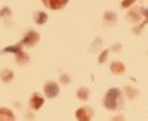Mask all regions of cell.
Masks as SVG:
<instances>
[{
    "mask_svg": "<svg viewBox=\"0 0 148 121\" xmlns=\"http://www.w3.org/2000/svg\"><path fill=\"white\" fill-rule=\"evenodd\" d=\"M103 104L108 110H116V109L122 107L123 100H122V92H120V89H117V87H111L105 95Z\"/></svg>",
    "mask_w": 148,
    "mask_h": 121,
    "instance_id": "cell-1",
    "label": "cell"
},
{
    "mask_svg": "<svg viewBox=\"0 0 148 121\" xmlns=\"http://www.w3.org/2000/svg\"><path fill=\"white\" fill-rule=\"evenodd\" d=\"M39 40H40V35L36 31H28L25 37H23V40L20 41V45L22 46H34L36 43H39Z\"/></svg>",
    "mask_w": 148,
    "mask_h": 121,
    "instance_id": "cell-2",
    "label": "cell"
},
{
    "mask_svg": "<svg viewBox=\"0 0 148 121\" xmlns=\"http://www.w3.org/2000/svg\"><path fill=\"white\" fill-rule=\"evenodd\" d=\"M59 86H57V83L56 81H48L45 84L43 87V92H45V95L48 97V98H56V97L59 95Z\"/></svg>",
    "mask_w": 148,
    "mask_h": 121,
    "instance_id": "cell-3",
    "label": "cell"
},
{
    "mask_svg": "<svg viewBox=\"0 0 148 121\" xmlns=\"http://www.w3.org/2000/svg\"><path fill=\"white\" fill-rule=\"evenodd\" d=\"M76 118L79 121H90L92 118V109L91 107H86V106L77 109L76 110Z\"/></svg>",
    "mask_w": 148,
    "mask_h": 121,
    "instance_id": "cell-4",
    "label": "cell"
},
{
    "mask_svg": "<svg viewBox=\"0 0 148 121\" xmlns=\"http://www.w3.org/2000/svg\"><path fill=\"white\" fill-rule=\"evenodd\" d=\"M68 2H69V0H42V3H43L46 8L54 9V11H57V9L65 8Z\"/></svg>",
    "mask_w": 148,
    "mask_h": 121,
    "instance_id": "cell-5",
    "label": "cell"
},
{
    "mask_svg": "<svg viewBox=\"0 0 148 121\" xmlns=\"http://www.w3.org/2000/svg\"><path fill=\"white\" fill-rule=\"evenodd\" d=\"M43 101H45L43 97L36 92V94H32L31 98H29V107H31L32 110H39L42 106H43Z\"/></svg>",
    "mask_w": 148,
    "mask_h": 121,
    "instance_id": "cell-6",
    "label": "cell"
},
{
    "mask_svg": "<svg viewBox=\"0 0 148 121\" xmlns=\"http://www.w3.org/2000/svg\"><path fill=\"white\" fill-rule=\"evenodd\" d=\"M140 12H142V16L145 17V18H143V20L140 22V25H139V28H134V29H133L134 34H139V32L142 31V28L145 26V25H148V9H147V8H140Z\"/></svg>",
    "mask_w": 148,
    "mask_h": 121,
    "instance_id": "cell-7",
    "label": "cell"
},
{
    "mask_svg": "<svg viewBox=\"0 0 148 121\" xmlns=\"http://www.w3.org/2000/svg\"><path fill=\"white\" fill-rule=\"evenodd\" d=\"M110 71L116 74V75H119V74H123L125 72V64L120 63V62H113L110 66Z\"/></svg>",
    "mask_w": 148,
    "mask_h": 121,
    "instance_id": "cell-8",
    "label": "cell"
},
{
    "mask_svg": "<svg viewBox=\"0 0 148 121\" xmlns=\"http://www.w3.org/2000/svg\"><path fill=\"white\" fill-rule=\"evenodd\" d=\"M116 22H117V16H116V12L106 11L103 14V23H105V25H114Z\"/></svg>",
    "mask_w": 148,
    "mask_h": 121,
    "instance_id": "cell-9",
    "label": "cell"
},
{
    "mask_svg": "<svg viewBox=\"0 0 148 121\" xmlns=\"http://www.w3.org/2000/svg\"><path fill=\"white\" fill-rule=\"evenodd\" d=\"M16 118V115H14V112L11 109H8V107H0V120H8V121H11Z\"/></svg>",
    "mask_w": 148,
    "mask_h": 121,
    "instance_id": "cell-10",
    "label": "cell"
},
{
    "mask_svg": "<svg viewBox=\"0 0 148 121\" xmlns=\"http://www.w3.org/2000/svg\"><path fill=\"white\" fill-rule=\"evenodd\" d=\"M16 62L18 63V64H26L28 62H29V55H28L25 51H18V52L16 54Z\"/></svg>",
    "mask_w": 148,
    "mask_h": 121,
    "instance_id": "cell-11",
    "label": "cell"
},
{
    "mask_svg": "<svg viewBox=\"0 0 148 121\" xmlns=\"http://www.w3.org/2000/svg\"><path fill=\"white\" fill-rule=\"evenodd\" d=\"M140 17H142L140 8H139V9H131V11L128 12V20L133 22V23H137L139 20H140Z\"/></svg>",
    "mask_w": 148,
    "mask_h": 121,
    "instance_id": "cell-12",
    "label": "cell"
},
{
    "mask_svg": "<svg viewBox=\"0 0 148 121\" xmlns=\"http://www.w3.org/2000/svg\"><path fill=\"white\" fill-rule=\"evenodd\" d=\"M12 78H14V72L9 71V69H3V71L0 72V80H2L3 83L12 81Z\"/></svg>",
    "mask_w": 148,
    "mask_h": 121,
    "instance_id": "cell-13",
    "label": "cell"
},
{
    "mask_svg": "<svg viewBox=\"0 0 148 121\" xmlns=\"http://www.w3.org/2000/svg\"><path fill=\"white\" fill-rule=\"evenodd\" d=\"M88 97H90V89H88V87H80V89L77 91V98L79 100L85 101V100H88Z\"/></svg>",
    "mask_w": 148,
    "mask_h": 121,
    "instance_id": "cell-14",
    "label": "cell"
},
{
    "mask_svg": "<svg viewBox=\"0 0 148 121\" xmlns=\"http://www.w3.org/2000/svg\"><path fill=\"white\" fill-rule=\"evenodd\" d=\"M11 9H9L8 6H3L2 9H0V17L2 18H5L6 20V23H9V17H11Z\"/></svg>",
    "mask_w": 148,
    "mask_h": 121,
    "instance_id": "cell-15",
    "label": "cell"
},
{
    "mask_svg": "<svg viewBox=\"0 0 148 121\" xmlns=\"http://www.w3.org/2000/svg\"><path fill=\"white\" fill-rule=\"evenodd\" d=\"M46 20H48V14L46 12H37L36 14V23L37 25H43Z\"/></svg>",
    "mask_w": 148,
    "mask_h": 121,
    "instance_id": "cell-16",
    "label": "cell"
},
{
    "mask_svg": "<svg viewBox=\"0 0 148 121\" xmlns=\"http://www.w3.org/2000/svg\"><path fill=\"white\" fill-rule=\"evenodd\" d=\"M22 49V45L20 43H18V45H12V46H6V48H5L3 49V52H12V54H17L18 52V51H20Z\"/></svg>",
    "mask_w": 148,
    "mask_h": 121,
    "instance_id": "cell-17",
    "label": "cell"
},
{
    "mask_svg": "<svg viewBox=\"0 0 148 121\" xmlns=\"http://www.w3.org/2000/svg\"><path fill=\"white\" fill-rule=\"evenodd\" d=\"M108 52H110V51H108V49H105L103 52H102V54L99 55V63H105V62H106V57H108Z\"/></svg>",
    "mask_w": 148,
    "mask_h": 121,
    "instance_id": "cell-18",
    "label": "cell"
},
{
    "mask_svg": "<svg viewBox=\"0 0 148 121\" xmlns=\"http://www.w3.org/2000/svg\"><path fill=\"white\" fill-rule=\"evenodd\" d=\"M125 92L128 94V98H133V97H136V94H137V92H136V91H133L130 86H127V87H125Z\"/></svg>",
    "mask_w": 148,
    "mask_h": 121,
    "instance_id": "cell-19",
    "label": "cell"
},
{
    "mask_svg": "<svg viewBox=\"0 0 148 121\" xmlns=\"http://www.w3.org/2000/svg\"><path fill=\"white\" fill-rule=\"evenodd\" d=\"M134 2H136V0H123L120 5H122V8H128V6H131Z\"/></svg>",
    "mask_w": 148,
    "mask_h": 121,
    "instance_id": "cell-20",
    "label": "cell"
},
{
    "mask_svg": "<svg viewBox=\"0 0 148 121\" xmlns=\"http://www.w3.org/2000/svg\"><path fill=\"white\" fill-rule=\"evenodd\" d=\"M60 81H62V84H68V83H69V77L66 75V74H63V75L60 77Z\"/></svg>",
    "mask_w": 148,
    "mask_h": 121,
    "instance_id": "cell-21",
    "label": "cell"
},
{
    "mask_svg": "<svg viewBox=\"0 0 148 121\" xmlns=\"http://www.w3.org/2000/svg\"><path fill=\"white\" fill-rule=\"evenodd\" d=\"M120 48H122V46H120V45L117 43V45H114V46H113V51H114V52H119Z\"/></svg>",
    "mask_w": 148,
    "mask_h": 121,
    "instance_id": "cell-22",
    "label": "cell"
}]
</instances>
